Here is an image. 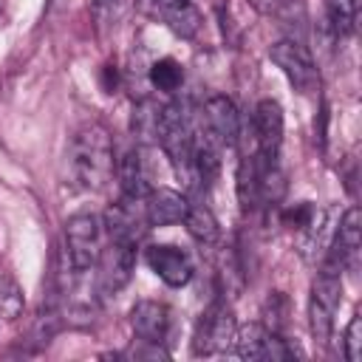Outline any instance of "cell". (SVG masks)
<instances>
[{"label":"cell","instance_id":"obj_1","mask_svg":"<svg viewBox=\"0 0 362 362\" xmlns=\"http://www.w3.org/2000/svg\"><path fill=\"white\" fill-rule=\"evenodd\" d=\"M68 170H71V181L88 192L102 189L113 178L116 170L113 139L102 124L93 122L74 133L68 144Z\"/></svg>","mask_w":362,"mask_h":362},{"label":"cell","instance_id":"obj_2","mask_svg":"<svg viewBox=\"0 0 362 362\" xmlns=\"http://www.w3.org/2000/svg\"><path fill=\"white\" fill-rule=\"evenodd\" d=\"M158 144L164 156L170 158L175 175L184 181V189L198 187V173L192 164V127L178 102L161 107V122H158Z\"/></svg>","mask_w":362,"mask_h":362},{"label":"cell","instance_id":"obj_3","mask_svg":"<svg viewBox=\"0 0 362 362\" xmlns=\"http://www.w3.org/2000/svg\"><path fill=\"white\" fill-rule=\"evenodd\" d=\"M102 252V218L93 212H76L65 221V255L76 272L96 266Z\"/></svg>","mask_w":362,"mask_h":362},{"label":"cell","instance_id":"obj_4","mask_svg":"<svg viewBox=\"0 0 362 362\" xmlns=\"http://www.w3.org/2000/svg\"><path fill=\"white\" fill-rule=\"evenodd\" d=\"M238 322L232 308L223 300H215L198 320L195 337H192V354L195 356H209V354H226L235 345Z\"/></svg>","mask_w":362,"mask_h":362},{"label":"cell","instance_id":"obj_5","mask_svg":"<svg viewBox=\"0 0 362 362\" xmlns=\"http://www.w3.org/2000/svg\"><path fill=\"white\" fill-rule=\"evenodd\" d=\"M339 303H342V277L337 272L322 269L314 277L311 300H308V325L317 342H328Z\"/></svg>","mask_w":362,"mask_h":362},{"label":"cell","instance_id":"obj_6","mask_svg":"<svg viewBox=\"0 0 362 362\" xmlns=\"http://www.w3.org/2000/svg\"><path fill=\"white\" fill-rule=\"evenodd\" d=\"M99 272H96V286L99 294H116L122 291L136 269V243L130 240H110L96 260Z\"/></svg>","mask_w":362,"mask_h":362},{"label":"cell","instance_id":"obj_7","mask_svg":"<svg viewBox=\"0 0 362 362\" xmlns=\"http://www.w3.org/2000/svg\"><path fill=\"white\" fill-rule=\"evenodd\" d=\"M269 57L300 93H308V90L317 88L320 74H317V65H314V59H311L305 45H300L294 40H277L269 48Z\"/></svg>","mask_w":362,"mask_h":362},{"label":"cell","instance_id":"obj_8","mask_svg":"<svg viewBox=\"0 0 362 362\" xmlns=\"http://www.w3.org/2000/svg\"><path fill=\"white\" fill-rule=\"evenodd\" d=\"M136 8L147 17H156V20H164L167 28L181 37V40H192L198 37L201 25H204V17L201 11L192 6V0H133Z\"/></svg>","mask_w":362,"mask_h":362},{"label":"cell","instance_id":"obj_9","mask_svg":"<svg viewBox=\"0 0 362 362\" xmlns=\"http://www.w3.org/2000/svg\"><path fill=\"white\" fill-rule=\"evenodd\" d=\"M147 223V212H144V201L141 198H119L116 204L107 206L102 226L107 229L110 240H130L139 243L144 235Z\"/></svg>","mask_w":362,"mask_h":362},{"label":"cell","instance_id":"obj_10","mask_svg":"<svg viewBox=\"0 0 362 362\" xmlns=\"http://www.w3.org/2000/svg\"><path fill=\"white\" fill-rule=\"evenodd\" d=\"M144 260L158 274V280H164L170 288H181L192 280V263L178 246H170V243L150 246L144 252Z\"/></svg>","mask_w":362,"mask_h":362},{"label":"cell","instance_id":"obj_11","mask_svg":"<svg viewBox=\"0 0 362 362\" xmlns=\"http://www.w3.org/2000/svg\"><path fill=\"white\" fill-rule=\"evenodd\" d=\"M252 127L257 136L260 156L277 158V150L283 144V107L274 99H260L252 113Z\"/></svg>","mask_w":362,"mask_h":362},{"label":"cell","instance_id":"obj_12","mask_svg":"<svg viewBox=\"0 0 362 362\" xmlns=\"http://www.w3.org/2000/svg\"><path fill=\"white\" fill-rule=\"evenodd\" d=\"M187 209H189V201L178 189L158 187V189H150L147 198H144V212H147V223L150 226H173V223H181L184 215H187Z\"/></svg>","mask_w":362,"mask_h":362},{"label":"cell","instance_id":"obj_13","mask_svg":"<svg viewBox=\"0 0 362 362\" xmlns=\"http://www.w3.org/2000/svg\"><path fill=\"white\" fill-rule=\"evenodd\" d=\"M204 119L206 127L215 133V139L226 147L238 144V130H240V113L235 107V102L229 96H209L204 105Z\"/></svg>","mask_w":362,"mask_h":362},{"label":"cell","instance_id":"obj_14","mask_svg":"<svg viewBox=\"0 0 362 362\" xmlns=\"http://www.w3.org/2000/svg\"><path fill=\"white\" fill-rule=\"evenodd\" d=\"M130 325L139 339L150 342H164L167 328H170V311L158 300H139L130 308Z\"/></svg>","mask_w":362,"mask_h":362},{"label":"cell","instance_id":"obj_15","mask_svg":"<svg viewBox=\"0 0 362 362\" xmlns=\"http://www.w3.org/2000/svg\"><path fill=\"white\" fill-rule=\"evenodd\" d=\"M221 141L209 127H192V164L201 187H209L221 173Z\"/></svg>","mask_w":362,"mask_h":362},{"label":"cell","instance_id":"obj_16","mask_svg":"<svg viewBox=\"0 0 362 362\" xmlns=\"http://www.w3.org/2000/svg\"><path fill=\"white\" fill-rule=\"evenodd\" d=\"M337 223H334V212L331 209H317L314 221L300 232V255L314 263L317 257H325L331 240H334Z\"/></svg>","mask_w":362,"mask_h":362},{"label":"cell","instance_id":"obj_17","mask_svg":"<svg viewBox=\"0 0 362 362\" xmlns=\"http://www.w3.org/2000/svg\"><path fill=\"white\" fill-rule=\"evenodd\" d=\"M116 178H119V187H122V195L124 198H141V201L147 198L150 184H147V173H144L139 147L136 150H127L116 161Z\"/></svg>","mask_w":362,"mask_h":362},{"label":"cell","instance_id":"obj_18","mask_svg":"<svg viewBox=\"0 0 362 362\" xmlns=\"http://www.w3.org/2000/svg\"><path fill=\"white\" fill-rule=\"evenodd\" d=\"M359 243H362V212H359V206H351L339 215V223H337V232H334V246L342 252L345 266L356 263Z\"/></svg>","mask_w":362,"mask_h":362},{"label":"cell","instance_id":"obj_19","mask_svg":"<svg viewBox=\"0 0 362 362\" xmlns=\"http://www.w3.org/2000/svg\"><path fill=\"white\" fill-rule=\"evenodd\" d=\"M158 122H161V107L153 99H141L133 107V136L139 144H153L158 141Z\"/></svg>","mask_w":362,"mask_h":362},{"label":"cell","instance_id":"obj_20","mask_svg":"<svg viewBox=\"0 0 362 362\" xmlns=\"http://www.w3.org/2000/svg\"><path fill=\"white\" fill-rule=\"evenodd\" d=\"M257 170H260V158H257V153L240 158V167H238V184H235V187H238V201H240L243 212H249V209H255V206L260 204V198H257Z\"/></svg>","mask_w":362,"mask_h":362},{"label":"cell","instance_id":"obj_21","mask_svg":"<svg viewBox=\"0 0 362 362\" xmlns=\"http://www.w3.org/2000/svg\"><path fill=\"white\" fill-rule=\"evenodd\" d=\"M181 223H184L187 232H189L198 243H204V246H212V243L218 240V235H221L215 215H212L206 206H201V204H198V206H189Z\"/></svg>","mask_w":362,"mask_h":362},{"label":"cell","instance_id":"obj_22","mask_svg":"<svg viewBox=\"0 0 362 362\" xmlns=\"http://www.w3.org/2000/svg\"><path fill=\"white\" fill-rule=\"evenodd\" d=\"M150 82H153V88H158V90H164V93H175V90L181 88V82H184V68H181V62H175L173 57L156 59V62L150 65Z\"/></svg>","mask_w":362,"mask_h":362},{"label":"cell","instance_id":"obj_23","mask_svg":"<svg viewBox=\"0 0 362 362\" xmlns=\"http://www.w3.org/2000/svg\"><path fill=\"white\" fill-rule=\"evenodd\" d=\"M25 308L23 288L8 272H0V320H17Z\"/></svg>","mask_w":362,"mask_h":362},{"label":"cell","instance_id":"obj_24","mask_svg":"<svg viewBox=\"0 0 362 362\" xmlns=\"http://www.w3.org/2000/svg\"><path fill=\"white\" fill-rule=\"evenodd\" d=\"M266 328L260 322H249V325H240L238 334H235V354L240 359H260V348H263V339H266Z\"/></svg>","mask_w":362,"mask_h":362},{"label":"cell","instance_id":"obj_25","mask_svg":"<svg viewBox=\"0 0 362 362\" xmlns=\"http://www.w3.org/2000/svg\"><path fill=\"white\" fill-rule=\"evenodd\" d=\"M127 11H130V0H93V6H90V14H93L99 31L116 28Z\"/></svg>","mask_w":362,"mask_h":362},{"label":"cell","instance_id":"obj_26","mask_svg":"<svg viewBox=\"0 0 362 362\" xmlns=\"http://www.w3.org/2000/svg\"><path fill=\"white\" fill-rule=\"evenodd\" d=\"M328 25L337 37H345L356 20V0H328Z\"/></svg>","mask_w":362,"mask_h":362},{"label":"cell","instance_id":"obj_27","mask_svg":"<svg viewBox=\"0 0 362 362\" xmlns=\"http://www.w3.org/2000/svg\"><path fill=\"white\" fill-rule=\"evenodd\" d=\"M263 328L266 331H272V334H280L283 331V325H286V300H283V294H272L269 297V303H266V308H263Z\"/></svg>","mask_w":362,"mask_h":362},{"label":"cell","instance_id":"obj_28","mask_svg":"<svg viewBox=\"0 0 362 362\" xmlns=\"http://www.w3.org/2000/svg\"><path fill=\"white\" fill-rule=\"evenodd\" d=\"M294 356V348L280 337V334H266L263 348H260V359H272V362H286Z\"/></svg>","mask_w":362,"mask_h":362},{"label":"cell","instance_id":"obj_29","mask_svg":"<svg viewBox=\"0 0 362 362\" xmlns=\"http://www.w3.org/2000/svg\"><path fill=\"white\" fill-rule=\"evenodd\" d=\"M359 356H362V317L354 314L345 328V359L359 362Z\"/></svg>","mask_w":362,"mask_h":362},{"label":"cell","instance_id":"obj_30","mask_svg":"<svg viewBox=\"0 0 362 362\" xmlns=\"http://www.w3.org/2000/svg\"><path fill=\"white\" fill-rule=\"evenodd\" d=\"M314 215H317V206L314 204H308V201H303V204H297V206H291V209H286V223L288 226H294L297 232H303L311 221H314Z\"/></svg>","mask_w":362,"mask_h":362},{"label":"cell","instance_id":"obj_31","mask_svg":"<svg viewBox=\"0 0 362 362\" xmlns=\"http://www.w3.org/2000/svg\"><path fill=\"white\" fill-rule=\"evenodd\" d=\"M130 359H167L170 354L161 348V342H150V339H139L133 348H127Z\"/></svg>","mask_w":362,"mask_h":362},{"label":"cell","instance_id":"obj_32","mask_svg":"<svg viewBox=\"0 0 362 362\" xmlns=\"http://www.w3.org/2000/svg\"><path fill=\"white\" fill-rule=\"evenodd\" d=\"M246 3L260 14H280V8L286 6V0H246Z\"/></svg>","mask_w":362,"mask_h":362},{"label":"cell","instance_id":"obj_33","mask_svg":"<svg viewBox=\"0 0 362 362\" xmlns=\"http://www.w3.org/2000/svg\"><path fill=\"white\" fill-rule=\"evenodd\" d=\"M105 88H107L110 93H113V88H116V68H113V65L105 68Z\"/></svg>","mask_w":362,"mask_h":362},{"label":"cell","instance_id":"obj_34","mask_svg":"<svg viewBox=\"0 0 362 362\" xmlns=\"http://www.w3.org/2000/svg\"><path fill=\"white\" fill-rule=\"evenodd\" d=\"M0 6H3V0H0Z\"/></svg>","mask_w":362,"mask_h":362}]
</instances>
